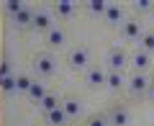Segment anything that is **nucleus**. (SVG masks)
<instances>
[{"mask_svg": "<svg viewBox=\"0 0 154 126\" xmlns=\"http://www.w3.org/2000/svg\"><path fill=\"white\" fill-rule=\"evenodd\" d=\"M85 126H110L108 113H93L88 121H85Z\"/></svg>", "mask_w": 154, "mask_h": 126, "instance_id": "5701e85b", "label": "nucleus"}, {"mask_svg": "<svg viewBox=\"0 0 154 126\" xmlns=\"http://www.w3.org/2000/svg\"><path fill=\"white\" fill-rule=\"evenodd\" d=\"M33 11H36V8H31V5H23V11H21V13H16V16L11 18V26H13V28H18V31H26V28H31Z\"/></svg>", "mask_w": 154, "mask_h": 126, "instance_id": "f8f14e48", "label": "nucleus"}, {"mask_svg": "<svg viewBox=\"0 0 154 126\" xmlns=\"http://www.w3.org/2000/svg\"><path fill=\"white\" fill-rule=\"evenodd\" d=\"M149 77H152V85H154V67H152V72H149Z\"/></svg>", "mask_w": 154, "mask_h": 126, "instance_id": "a878e982", "label": "nucleus"}, {"mask_svg": "<svg viewBox=\"0 0 154 126\" xmlns=\"http://www.w3.org/2000/svg\"><path fill=\"white\" fill-rule=\"evenodd\" d=\"M149 88H152V77H149V72H131L126 80V90L131 95H146Z\"/></svg>", "mask_w": 154, "mask_h": 126, "instance_id": "7ed1b4c3", "label": "nucleus"}, {"mask_svg": "<svg viewBox=\"0 0 154 126\" xmlns=\"http://www.w3.org/2000/svg\"><path fill=\"white\" fill-rule=\"evenodd\" d=\"M85 11H88L90 16H100L103 18L105 11H108V3H105V0H88V3H85Z\"/></svg>", "mask_w": 154, "mask_h": 126, "instance_id": "a211bd4d", "label": "nucleus"}, {"mask_svg": "<svg viewBox=\"0 0 154 126\" xmlns=\"http://www.w3.org/2000/svg\"><path fill=\"white\" fill-rule=\"evenodd\" d=\"M31 72L36 80H44V77H54L57 75V59L49 52H38L31 57Z\"/></svg>", "mask_w": 154, "mask_h": 126, "instance_id": "f257e3e1", "label": "nucleus"}, {"mask_svg": "<svg viewBox=\"0 0 154 126\" xmlns=\"http://www.w3.org/2000/svg\"><path fill=\"white\" fill-rule=\"evenodd\" d=\"M141 21L139 18H126V23L121 26V36L126 39V41H139L141 39Z\"/></svg>", "mask_w": 154, "mask_h": 126, "instance_id": "ddd939ff", "label": "nucleus"}, {"mask_svg": "<svg viewBox=\"0 0 154 126\" xmlns=\"http://www.w3.org/2000/svg\"><path fill=\"white\" fill-rule=\"evenodd\" d=\"M105 88L113 90V93H118L121 88H126V77H123V72H110L108 70V82H105Z\"/></svg>", "mask_w": 154, "mask_h": 126, "instance_id": "f3484780", "label": "nucleus"}, {"mask_svg": "<svg viewBox=\"0 0 154 126\" xmlns=\"http://www.w3.org/2000/svg\"><path fill=\"white\" fill-rule=\"evenodd\" d=\"M126 11H123L118 3H108V11H105V16H103V23L108 28H121L123 23H126Z\"/></svg>", "mask_w": 154, "mask_h": 126, "instance_id": "0eeeda50", "label": "nucleus"}, {"mask_svg": "<svg viewBox=\"0 0 154 126\" xmlns=\"http://www.w3.org/2000/svg\"><path fill=\"white\" fill-rule=\"evenodd\" d=\"M105 82H108V70L100 65H90L88 70H85V85H88L90 90H100L105 88Z\"/></svg>", "mask_w": 154, "mask_h": 126, "instance_id": "20e7f679", "label": "nucleus"}, {"mask_svg": "<svg viewBox=\"0 0 154 126\" xmlns=\"http://www.w3.org/2000/svg\"><path fill=\"white\" fill-rule=\"evenodd\" d=\"M128 67V54L121 49V46H113V49L108 52V57H105V70L110 72H123Z\"/></svg>", "mask_w": 154, "mask_h": 126, "instance_id": "423d86ee", "label": "nucleus"}, {"mask_svg": "<svg viewBox=\"0 0 154 126\" xmlns=\"http://www.w3.org/2000/svg\"><path fill=\"white\" fill-rule=\"evenodd\" d=\"M128 67H131L134 72H149L152 70V54H146L144 49H136L131 57H128Z\"/></svg>", "mask_w": 154, "mask_h": 126, "instance_id": "1a4fd4ad", "label": "nucleus"}, {"mask_svg": "<svg viewBox=\"0 0 154 126\" xmlns=\"http://www.w3.org/2000/svg\"><path fill=\"white\" fill-rule=\"evenodd\" d=\"M46 95H49V88H46V85H44V82H41V80H33V85H31V88H28V93H26V98L28 100H31V103H41V100H44L46 98Z\"/></svg>", "mask_w": 154, "mask_h": 126, "instance_id": "4468645a", "label": "nucleus"}, {"mask_svg": "<svg viewBox=\"0 0 154 126\" xmlns=\"http://www.w3.org/2000/svg\"><path fill=\"white\" fill-rule=\"evenodd\" d=\"M139 49H144L146 54H154V31H144L139 39Z\"/></svg>", "mask_w": 154, "mask_h": 126, "instance_id": "4be33fe9", "label": "nucleus"}, {"mask_svg": "<svg viewBox=\"0 0 154 126\" xmlns=\"http://www.w3.org/2000/svg\"><path fill=\"white\" fill-rule=\"evenodd\" d=\"M44 118H46V124L49 126H67L69 124V118H67V113H64V108H54V111H49V113H44Z\"/></svg>", "mask_w": 154, "mask_h": 126, "instance_id": "2eb2a0df", "label": "nucleus"}, {"mask_svg": "<svg viewBox=\"0 0 154 126\" xmlns=\"http://www.w3.org/2000/svg\"><path fill=\"white\" fill-rule=\"evenodd\" d=\"M146 98H149V100H152V103H154V85H152V88H149V93H146Z\"/></svg>", "mask_w": 154, "mask_h": 126, "instance_id": "393cba45", "label": "nucleus"}, {"mask_svg": "<svg viewBox=\"0 0 154 126\" xmlns=\"http://www.w3.org/2000/svg\"><path fill=\"white\" fill-rule=\"evenodd\" d=\"M59 106H62V98H59V95H54V93H49L41 103H38V108H41V113H49V111L59 108Z\"/></svg>", "mask_w": 154, "mask_h": 126, "instance_id": "aec40b11", "label": "nucleus"}, {"mask_svg": "<svg viewBox=\"0 0 154 126\" xmlns=\"http://www.w3.org/2000/svg\"><path fill=\"white\" fill-rule=\"evenodd\" d=\"M67 65L72 72H85L90 67V49L85 44H77L67 52Z\"/></svg>", "mask_w": 154, "mask_h": 126, "instance_id": "f03ea898", "label": "nucleus"}, {"mask_svg": "<svg viewBox=\"0 0 154 126\" xmlns=\"http://www.w3.org/2000/svg\"><path fill=\"white\" fill-rule=\"evenodd\" d=\"M54 23H57L54 21V13H51L49 8H36V11H33V21H31V31L46 33Z\"/></svg>", "mask_w": 154, "mask_h": 126, "instance_id": "39448f33", "label": "nucleus"}, {"mask_svg": "<svg viewBox=\"0 0 154 126\" xmlns=\"http://www.w3.org/2000/svg\"><path fill=\"white\" fill-rule=\"evenodd\" d=\"M134 8H136L139 13H149V11H154V0H136Z\"/></svg>", "mask_w": 154, "mask_h": 126, "instance_id": "b1692460", "label": "nucleus"}, {"mask_svg": "<svg viewBox=\"0 0 154 126\" xmlns=\"http://www.w3.org/2000/svg\"><path fill=\"white\" fill-rule=\"evenodd\" d=\"M75 11H77V3H75V0H59V3H57V13H59V18L75 16Z\"/></svg>", "mask_w": 154, "mask_h": 126, "instance_id": "6ab92c4d", "label": "nucleus"}, {"mask_svg": "<svg viewBox=\"0 0 154 126\" xmlns=\"http://www.w3.org/2000/svg\"><path fill=\"white\" fill-rule=\"evenodd\" d=\"M33 80H36V77L28 75V72H18V75H16V93L26 95V93H28V88L33 85Z\"/></svg>", "mask_w": 154, "mask_h": 126, "instance_id": "dca6fc26", "label": "nucleus"}, {"mask_svg": "<svg viewBox=\"0 0 154 126\" xmlns=\"http://www.w3.org/2000/svg\"><path fill=\"white\" fill-rule=\"evenodd\" d=\"M23 5H26V3H21V0H5V5H3V13H5V18L11 21L16 13H21V11H23Z\"/></svg>", "mask_w": 154, "mask_h": 126, "instance_id": "412c9836", "label": "nucleus"}, {"mask_svg": "<svg viewBox=\"0 0 154 126\" xmlns=\"http://www.w3.org/2000/svg\"><path fill=\"white\" fill-rule=\"evenodd\" d=\"M108 121L110 126H131V111L126 106H113L108 111Z\"/></svg>", "mask_w": 154, "mask_h": 126, "instance_id": "9d476101", "label": "nucleus"}, {"mask_svg": "<svg viewBox=\"0 0 154 126\" xmlns=\"http://www.w3.org/2000/svg\"><path fill=\"white\" fill-rule=\"evenodd\" d=\"M62 108H64V113H67V118H69V121H80L85 106L80 103L75 95H67V98H62Z\"/></svg>", "mask_w": 154, "mask_h": 126, "instance_id": "9b49d317", "label": "nucleus"}, {"mask_svg": "<svg viewBox=\"0 0 154 126\" xmlns=\"http://www.w3.org/2000/svg\"><path fill=\"white\" fill-rule=\"evenodd\" d=\"M44 41H46L49 49H59V46H64L67 44V28L62 26V23H54V26L44 33Z\"/></svg>", "mask_w": 154, "mask_h": 126, "instance_id": "6e6552de", "label": "nucleus"}]
</instances>
